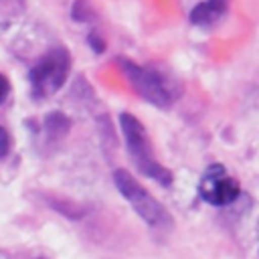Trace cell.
I'll return each mask as SVG.
<instances>
[{"label":"cell","instance_id":"1","mask_svg":"<svg viewBox=\"0 0 259 259\" xmlns=\"http://www.w3.org/2000/svg\"><path fill=\"white\" fill-rule=\"evenodd\" d=\"M119 127H121V134H123L127 152H130L136 168L144 176L156 180L158 184L170 186L172 184V172L156 160L154 150H152V142H150V138H148L146 127L142 125V121L136 115L123 111L119 115Z\"/></svg>","mask_w":259,"mask_h":259},{"label":"cell","instance_id":"2","mask_svg":"<svg viewBox=\"0 0 259 259\" xmlns=\"http://www.w3.org/2000/svg\"><path fill=\"white\" fill-rule=\"evenodd\" d=\"M71 71V55L65 47H53L40 55L28 71L30 93L36 99L55 95L67 81Z\"/></svg>","mask_w":259,"mask_h":259},{"label":"cell","instance_id":"3","mask_svg":"<svg viewBox=\"0 0 259 259\" xmlns=\"http://www.w3.org/2000/svg\"><path fill=\"white\" fill-rule=\"evenodd\" d=\"M119 67H121L127 83L132 85V89L144 101H148L160 109H168L174 103V99H176L174 85L158 69L138 65L130 59H119Z\"/></svg>","mask_w":259,"mask_h":259},{"label":"cell","instance_id":"4","mask_svg":"<svg viewBox=\"0 0 259 259\" xmlns=\"http://www.w3.org/2000/svg\"><path fill=\"white\" fill-rule=\"evenodd\" d=\"M113 182L121 196L134 206V210L154 229H170L172 227V217L164 208L162 202H158L127 170L117 168L113 172Z\"/></svg>","mask_w":259,"mask_h":259},{"label":"cell","instance_id":"5","mask_svg":"<svg viewBox=\"0 0 259 259\" xmlns=\"http://www.w3.org/2000/svg\"><path fill=\"white\" fill-rule=\"evenodd\" d=\"M198 194L204 202L212 206H227L235 202L241 194L237 178H233L223 164H210L198 182Z\"/></svg>","mask_w":259,"mask_h":259},{"label":"cell","instance_id":"6","mask_svg":"<svg viewBox=\"0 0 259 259\" xmlns=\"http://www.w3.org/2000/svg\"><path fill=\"white\" fill-rule=\"evenodd\" d=\"M227 10H229V0H202L190 10L188 18L192 24L208 28L214 26L227 14Z\"/></svg>","mask_w":259,"mask_h":259},{"label":"cell","instance_id":"7","mask_svg":"<svg viewBox=\"0 0 259 259\" xmlns=\"http://www.w3.org/2000/svg\"><path fill=\"white\" fill-rule=\"evenodd\" d=\"M71 16H73V20H77V22H87V20L93 16V8L89 6L87 0H75V4H73V8H71Z\"/></svg>","mask_w":259,"mask_h":259},{"label":"cell","instance_id":"8","mask_svg":"<svg viewBox=\"0 0 259 259\" xmlns=\"http://www.w3.org/2000/svg\"><path fill=\"white\" fill-rule=\"evenodd\" d=\"M87 42H89V47H91L93 53H103V51H105V40H103L97 32H89Z\"/></svg>","mask_w":259,"mask_h":259},{"label":"cell","instance_id":"9","mask_svg":"<svg viewBox=\"0 0 259 259\" xmlns=\"http://www.w3.org/2000/svg\"><path fill=\"white\" fill-rule=\"evenodd\" d=\"M8 150H10V138H8L6 130L0 125V158H4L8 154Z\"/></svg>","mask_w":259,"mask_h":259},{"label":"cell","instance_id":"10","mask_svg":"<svg viewBox=\"0 0 259 259\" xmlns=\"http://www.w3.org/2000/svg\"><path fill=\"white\" fill-rule=\"evenodd\" d=\"M8 93H10V83H8V79L4 75H0V103L8 97Z\"/></svg>","mask_w":259,"mask_h":259}]
</instances>
